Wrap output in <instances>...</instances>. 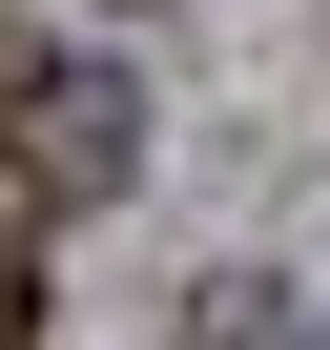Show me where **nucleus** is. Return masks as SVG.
<instances>
[{"label":"nucleus","instance_id":"nucleus-1","mask_svg":"<svg viewBox=\"0 0 330 350\" xmlns=\"http://www.w3.org/2000/svg\"><path fill=\"white\" fill-rule=\"evenodd\" d=\"M0 165H21V206H103L144 165V83L124 62H0Z\"/></svg>","mask_w":330,"mask_h":350},{"label":"nucleus","instance_id":"nucleus-2","mask_svg":"<svg viewBox=\"0 0 330 350\" xmlns=\"http://www.w3.org/2000/svg\"><path fill=\"white\" fill-rule=\"evenodd\" d=\"M42 329V247H21V206H0V350Z\"/></svg>","mask_w":330,"mask_h":350}]
</instances>
